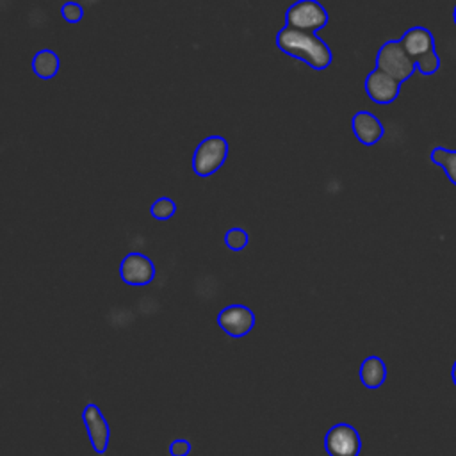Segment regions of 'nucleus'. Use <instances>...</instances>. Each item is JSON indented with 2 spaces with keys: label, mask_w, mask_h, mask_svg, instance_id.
Wrapping results in <instances>:
<instances>
[{
  "label": "nucleus",
  "mask_w": 456,
  "mask_h": 456,
  "mask_svg": "<svg viewBox=\"0 0 456 456\" xmlns=\"http://www.w3.org/2000/svg\"><path fill=\"white\" fill-rule=\"evenodd\" d=\"M32 69L43 80L52 78L59 71L57 53H53L52 50H39L32 59Z\"/></svg>",
  "instance_id": "nucleus-13"
},
{
  "label": "nucleus",
  "mask_w": 456,
  "mask_h": 456,
  "mask_svg": "<svg viewBox=\"0 0 456 456\" xmlns=\"http://www.w3.org/2000/svg\"><path fill=\"white\" fill-rule=\"evenodd\" d=\"M228 153V142L219 137V135H212L203 139L192 157V167L194 173L200 176H208L214 175L224 162Z\"/></svg>",
  "instance_id": "nucleus-3"
},
{
  "label": "nucleus",
  "mask_w": 456,
  "mask_h": 456,
  "mask_svg": "<svg viewBox=\"0 0 456 456\" xmlns=\"http://www.w3.org/2000/svg\"><path fill=\"white\" fill-rule=\"evenodd\" d=\"M351 128L356 139L365 146H372L383 137L381 121L372 112H367V110H360L353 116Z\"/></svg>",
  "instance_id": "nucleus-10"
},
{
  "label": "nucleus",
  "mask_w": 456,
  "mask_h": 456,
  "mask_svg": "<svg viewBox=\"0 0 456 456\" xmlns=\"http://www.w3.org/2000/svg\"><path fill=\"white\" fill-rule=\"evenodd\" d=\"M324 449L330 456H358L362 438L351 424L338 422L328 429L324 436Z\"/></svg>",
  "instance_id": "nucleus-5"
},
{
  "label": "nucleus",
  "mask_w": 456,
  "mask_h": 456,
  "mask_svg": "<svg viewBox=\"0 0 456 456\" xmlns=\"http://www.w3.org/2000/svg\"><path fill=\"white\" fill-rule=\"evenodd\" d=\"M452 20H454V25H456V5H454V11H452Z\"/></svg>",
  "instance_id": "nucleus-21"
},
{
  "label": "nucleus",
  "mask_w": 456,
  "mask_h": 456,
  "mask_svg": "<svg viewBox=\"0 0 456 456\" xmlns=\"http://www.w3.org/2000/svg\"><path fill=\"white\" fill-rule=\"evenodd\" d=\"M119 276L128 285H148L155 276V265L142 253H128L119 264Z\"/></svg>",
  "instance_id": "nucleus-7"
},
{
  "label": "nucleus",
  "mask_w": 456,
  "mask_h": 456,
  "mask_svg": "<svg viewBox=\"0 0 456 456\" xmlns=\"http://www.w3.org/2000/svg\"><path fill=\"white\" fill-rule=\"evenodd\" d=\"M451 376H452V381H454V385H456V362H454V365H452V370H451Z\"/></svg>",
  "instance_id": "nucleus-20"
},
{
  "label": "nucleus",
  "mask_w": 456,
  "mask_h": 456,
  "mask_svg": "<svg viewBox=\"0 0 456 456\" xmlns=\"http://www.w3.org/2000/svg\"><path fill=\"white\" fill-rule=\"evenodd\" d=\"M429 160L435 166H440L447 178L456 185V150H447L444 146H435L429 151Z\"/></svg>",
  "instance_id": "nucleus-14"
},
{
  "label": "nucleus",
  "mask_w": 456,
  "mask_h": 456,
  "mask_svg": "<svg viewBox=\"0 0 456 456\" xmlns=\"http://www.w3.org/2000/svg\"><path fill=\"white\" fill-rule=\"evenodd\" d=\"M360 381L367 388H379L387 378V367L385 362L379 356H367L358 370Z\"/></svg>",
  "instance_id": "nucleus-12"
},
{
  "label": "nucleus",
  "mask_w": 456,
  "mask_h": 456,
  "mask_svg": "<svg viewBox=\"0 0 456 456\" xmlns=\"http://www.w3.org/2000/svg\"><path fill=\"white\" fill-rule=\"evenodd\" d=\"M150 210L155 219H169L176 212V203L171 198H159Z\"/></svg>",
  "instance_id": "nucleus-16"
},
{
  "label": "nucleus",
  "mask_w": 456,
  "mask_h": 456,
  "mask_svg": "<svg viewBox=\"0 0 456 456\" xmlns=\"http://www.w3.org/2000/svg\"><path fill=\"white\" fill-rule=\"evenodd\" d=\"M191 452V442L183 438H176L169 444V454L171 456H189Z\"/></svg>",
  "instance_id": "nucleus-19"
},
{
  "label": "nucleus",
  "mask_w": 456,
  "mask_h": 456,
  "mask_svg": "<svg viewBox=\"0 0 456 456\" xmlns=\"http://www.w3.org/2000/svg\"><path fill=\"white\" fill-rule=\"evenodd\" d=\"M82 419H84V424H86V429L89 435V442H91L94 452L98 456H103L109 447V435H110L105 417L102 415L100 408L94 403H89L82 411Z\"/></svg>",
  "instance_id": "nucleus-8"
},
{
  "label": "nucleus",
  "mask_w": 456,
  "mask_h": 456,
  "mask_svg": "<svg viewBox=\"0 0 456 456\" xmlns=\"http://www.w3.org/2000/svg\"><path fill=\"white\" fill-rule=\"evenodd\" d=\"M401 43H403L404 50L410 53V57L413 61L422 57L424 53L435 50V37H433V34L426 27H411V28H408L403 34Z\"/></svg>",
  "instance_id": "nucleus-11"
},
{
  "label": "nucleus",
  "mask_w": 456,
  "mask_h": 456,
  "mask_svg": "<svg viewBox=\"0 0 456 456\" xmlns=\"http://www.w3.org/2000/svg\"><path fill=\"white\" fill-rule=\"evenodd\" d=\"M217 324L230 337L240 338L253 330L255 314L244 305H230L217 314Z\"/></svg>",
  "instance_id": "nucleus-6"
},
{
  "label": "nucleus",
  "mask_w": 456,
  "mask_h": 456,
  "mask_svg": "<svg viewBox=\"0 0 456 456\" xmlns=\"http://www.w3.org/2000/svg\"><path fill=\"white\" fill-rule=\"evenodd\" d=\"M276 46L283 53L305 61L314 69H324L331 64V50L312 32L285 27L276 36Z\"/></svg>",
  "instance_id": "nucleus-1"
},
{
  "label": "nucleus",
  "mask_w": 456,
  "mask_h": 456,
  "mask_svg": "<svg viewBox=\"0 0 456 456\" xmlns=\"http://www.w3.org/2000/svg\"><path fill=\"white\" fill-rule=\"evenodd\" d=\"M376 68L385 71L387 75L394 77L399 82L408 80L413 71L417 69L415 61L410 57V53L404 50L401 41L390 39L381 45L376 55Z\"/></svg>",
  "instance_id": "nucleus-2"
},
{
  "label": "nucleus",
  "mask_w": 456,
  "mask_h": 456,
  "mask_svg": "<svg viewBox=\"0 0 456 456\" xmlns=\"http://www.w3.org/2000/svg\"><path fill=\"white\" fill-rule=\"evenodd\" d=\"M328 21V12L317 0H299L287 11V27L303 32H315Z\"/></svg>",
  "instance_id": "nucleus-4"
},
{
  "label": "nucleus",
  "mask_w": 456,
  "mask_h": 456,
  "mask_svg": "<svg viewBox=\"0 0 456 456\" xmlns=\"http://www.w3.org/2000/svg\"><path fill=\"white\" fill-rule=\"evenodd\" d=\"M399 89H401V82L378 68L374 71H370L365 78L367 96L374 103H379V105L392 103L399 96Z\"/></svg>",
  "instance_id": "nucleus-9"
},
{
  "label": "nucleus",
  "mask_w": 456,
  "mask_h": 456,
  "mask_svg": "<svg viewBox=\"0 0 456 456\" xmlns=\"http://www.w3.org/2000/svg\"><path fill=\"white\" fill-rule=\"evenodd\" d=\"M248 240H249L248 232L242 230V228H232V230H228L226 235H224V244H226L230 249H233V251L244 249V248L248 246Z\"/></svg>",
  "instance_id": "nucleus-17"
},
{
  "label": "nucleus",
  "mask_w": 456,
  "mask_h": 456,
  "mask_svg": "<svg viewBox=\"0 0 456 456\" xmlns=\"http://www.w3.org/2000/svg\"><path fill=\"white\" fill-rule=\"evenodd\" d=\"M61 14L64 18V21L68 23H78L84 16V9L80 4L77 2H66L62 7H61Z\"/></svg>",
  "instance_id": "nucleus-18"
},
{
  "label": "nucleus",
  "mask_w": 456,
  "mask_h": 456,
  "mask_svg": "<svg viewBox=\"0 0 456 456\" xmlns=\"http://www.w3.org/2000/svg\"><path fill=\"white\" fill-rule=\"evenodd\" d=\"M440 64H442V62H440V57H438L436 50L428 52V53H424L422 57H419V59L415 61L417 71L422 73V75H426V77L435 75V73L440 69Z\"/></svg>",
  "instance_id": "nucleus-15"
}]
</instances>
